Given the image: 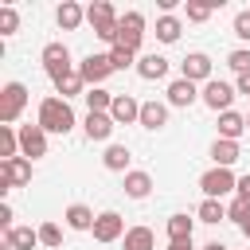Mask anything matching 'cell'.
<instances>
[{
	"instance_id": "obj_1",
	"label": "cell",
	"mask_w": 250,
	"mask_h": 250,
	"mask_svg": "<svg viewBox=\"0 0 250 250\" xmlns=\"http://www.w3.org/2000/svg\"><path fill=\"white\" fill-rule=\"evenodd\" d=\"M43 133H59V137H66L74 125H78V117H74V109H70V102L66 98H43L39 102V121H35Z\"/></svg>"
},
{
	"instance_id": "obj_2",
	"label": "cell",
	"mask_w": 250,
	"mask_h": 250,
	"mask_svg": "<svg viewBox=\"0 0 250 250\" xmlns=\"http://www.w3.org/2000/svg\"><path fill=\"white\" fill-rule=\"evenodd\" d=\"M86 23L94 27V35H98L102 43L117 47V27H121V16L113 12V4H109V0H94V4L86 8Z\"/></svg>"
},
{
	"instance_id": "obj_3",
	"label": "cell",
	"mask_w": 250,
	"mask_h": 250,
	"mask_svg": "<svg viewBox=\"0 0 250 250\" xmlns=\"http://www.w3.org/2000/svg\"><path fill=\"white\" fill-rule=\"evenodd\" d=\"M23 105H27V86L23 82H8L0 90V125H16Z\"/></svg>"
},
{
	"instance_id": "obj_4",
	"label": "cell",
	"mask_w": 250,
	"mask_h": 250,
	"mask_svg": "<svg viewBox=\"0 0 250 250\" xmlns=\"http://www.w3.org/2000/svg\"><path fill=\"white\" fill-rule=\"evenodd\" d=\"M234 188H238V180H234L230 168H207V172L199 176V191H203V199H223V195L234 191Z\"/></svg>"
},
{
	"instance_id": "obj_5",
	"label": "cell",
	"mask_w": 250,
	"mask_h": 250,
	"mask_svg": "<svg viewBox=\"0 0 250 250\" xmlns=\"http://www.w3.org/2000/svg\"><path fill=\"white\" fill-rule=\"evenodd\" d=\"M31 184V160L16 156V160H0V195H8L12 188Z\"/></svg>"
},
{
	"instance_id": "obj_6",
	"label": "cell",
	"mask_w": 250,
	"mask_h": 250,
	"mask_svg": "<svg viewBox=\"0 0 250 250\" xmlns=\"http://www.w3.org/2000/svg\"><path fill=\"white\" fill-rule=\"evenodd\" d=\"M234 94H238V90H234L230 82H223V78H211V82L199 90V102H203L207 109H215V113H227V109H230V102H234Z\"/></svg>"
},
{
	"instance_id": "obj_7",
	"label": "cell",
	"mask_w": 250,
	"mask_h": 250,
	"mask_svg": "<svg viewBox=\"0 0 250 250\" xmlns=\"http://www.w3.org/2000/svg\"><path fill=\"white\" fill-rule=\"evenodd\" d=\"M141 39H145V16L141 12H125L121 16V27H117V47L125 51H141Z\"/></svg>"
},
{
	"instance_id": "obj_8",
	"label": "cell",
	"mask_w": 250,
	"mask_h": 250,
	"mask_svg": "<svg viewBox=\"0 0 250 250\" xmlns=\"http://www.w3.org/2000/svg\"><path fill=\"white\" fill-rule=\"evenodd\" d=\"M39 62H43V70L51 74V82L62 78L66 70H74V66H70V47H66V43H47L43 55H39Z\"/></svg>"
},
{
	"instance_id": "obj_9",
	"label": "cell",
	"mask_w": 250,
	"mask_h": 250,
	"mask_svg": "<svg viewBox=\"0 0 250 250\" xmlns=\"http://www.w3.org/2000/svg\"><path fill=\"white\" fill-rule=\"evenodd\" d=\"M78 74H82V82H86V90L90 86H102L109 74H113V62H109V55H86L82 62H78Z\"/></svg>"
},
{
	"instance_id": "obj_10",
	"label": "cell",
	"mask_w": 250,
	"mask_h": 250,
	"mask_svg": "<svg viewBox=\"0 0 250 250\" xmlns=\"http://www.w3.org/2000/svg\"><path fill=\"white\" fill-rule=\"evenodd\" d=\"M94 242H117V238H125V219L117 215V211H102L98 219H94Z\"/></svg>"
},
{
	"instance_id": "obj_11",
	"label": "cell",
	"mask_w": 250,
	"mask_h": 250,
	"mask_svg": "<svg viewBox=\"0 0 250 250\" xmlns=\"http://www.w3.org/2000/svg\"><path fill=\"white\" fill-rule=\"evenodd\" d=\"M20 156H27V160L47 156V133L39 125H20Z\"/></svg>"
},
{
	"instance_id": "obj_12",
	"label": "cell",
	"mask_w": 250,
	"mask_h": 250,
	"mask_svg": "<svg viewBox=\"0 0 250 250\" xmlns=\"http://www.w3.org/2000/svg\"><path fill=\"white\" fill-rule=\"evenodd\" d=\"M180 78H188V82H195V86H199V82L207 86V82H211V59H207L203 51H191V55L180 62Z\"/></svg>"
},
{
	"instance_id": "obj_13",
	"label": "cell",
	"mask_w": 250,
	"mask_h": 250,
	"mask_svg": "<svg viewBox=\"0 0 250 250\" xmlns=\"http://www.w3.org/2000/svg\"><path fill=\"white\" fill-rule=\"evenodd\" d=\"M195 102H199V86H195V82H188V78H172V82H168V105L188 109V105H195Z\"/></svg>"
},
{
	"instance_id": "obj_14",
	"label": "cell",
	"mask_w": 250,
	"mask_h": 250,
	"mask_svg": "<svg viewBox=\"0 0 250 250\" xmlns=\"http://www.w3.org/2000/svg\"><path fill=\"white\" fill-rule=\"evenodd\" d=\"M168 66H172V62H168L164 55H156V51L137 59V74H141L145 82H160V78H168Z\"/></svg>"
},
{
	"instance_id": "obj_15",
	"label": "cell",
	"mask_w": 250,
	"mask_h": 250,
	"mask_svg": "<svg viewBox=\"0 0 250 250\" xmlns=\"http://www.w3.org/2000/svg\"><path fill=\"white\" fill-rule=\"evenodd\" d=\"M109 117H113L117 125H133V121H141V102H137L133 94H117V98H113Z\"/></svg>"
},
{
	"instance_id": "obj_16",
	"label": "cell",
	"mask_w": 250,
	"mask_h": 250,
	"mask_svg": "<svg viewBox=\"0 0 250 250\" xmlns=\"http://www.w3.org/2000/svg\"><path fill=\"white\" fill-rule=\"evenodd\" d=\"M82 129H86V137H90V141H109V137H113V129H117V121H113L109 113H86Z\"/></svg>"
},
{
	"instance_id": "obj_17",
	"label": "cell",
	"mask_w": 250,
	"mask_h": 250,
	"mask_svg": "<svg viewBox=\"0 0 250 250\" xmlns=\"http://www.w3.org/2000/svg\"><path fill=\"white\" fill-rule=\"evenodd\" d=\"M137 125H145V129H152V133L164 129V125H168V105L156 102V98H152V102H141V121H137Z\"/></svg>"
},
{
	"instance_id": "obj_18",
	"label": "cell",
	"mask_w": 250,
	"mask_h": 250,
	"mask_svg": "<svg viewBox=\"0 0 250 250\" xmlns=\"http://www.w3.org/2000/svg\"><path fill=\"white\" fill-rule=\"evenodd\" d=\"M242 133H250V129H246V113H234V109L219 113V137H223V141H238Z\"/></svg>"
},
{
	"instance_id": "obj_19",
	"label": "cell",
	"mask_w": 250,
	"mask_h": 250,
	"mask_svg": "<svg viewBox=\"0 0 250 250\" xmlns=\"http://www.w3.org/2000/svg\"><path fill=\"white\" fill-rule=\"evenodd\" d=\"M35 246H39V230L31 227H12L4 234V250H35Z\"/></svg>"
},
{
	"instance_id": "obj_20",
	"label": "cell",
	"mask_w": 250,
	"mask_h": 250,
	"mask_svg": "<svg viewBox=\"0 0 250 250\" xmlns=\"http://www.w3.org/2000/svg\"><path fill=\"white\" fill-rule=\"evenodd\" d=\"M238 156H242L238 141H223V137H215V145H211V160H215V168H230Z\"/></svg>"
},
{
	"instance_id": "obj_21",
	"label": "cell",
	"mask_w": 250,
	"mask_h": 250,
	"mask_svg": "<svg viewBox=\"0 0 250 250\" xmlns=\"http://www.w3.org/2000/svg\"><path fill=\"white\" fill-rule=\"evenodd\" d=\"M62 219H66L70 230H94V219H98V215H94L86 203H70V207L62 211Z\"/></svg>"
},
{
	"instance_id": "obj_22",
	"label": "cell",
	"mask_w": 250,
	"mask_h": 250,
	"mask_svg": "<svg viewBox=\"0 0 250 250\" xmlns=\"http://www.w3.org/2000/svg\"><path fill=\"white\" fill-rule=\"evenodd\" d=\"M55 20H59V27H62V31H74V27L86 20V8H82V4H74V0H62V4H59V12H55Z\"/></svg>"
},
{
	"instance_id": "obj_23",
	"label": "cell",
	"mask_w": 250,
	"mask_h": 250,
	"mask_svg": "<svg viewBox=\"0 0 250 250\" xmlns=\"http://www.w3.org/2000/svg\"><path fill=\"white\" fill-rule=\"evenodd\" d=\"M168 242H188L191 238V230H195V219H188L184 211H176V215H168Z\"/></svg>"
},
{
	"instance_id": "obj_24",
	"label": "cell",
	"mask_w": 250,
	"mask_h": 250,
	"mask_svg": "<svg viewBox=\"0 0 250 250\" xmlns=\"http://www.w3.org/2000/svg\"><path fill=\"white\" fill-rule=\"evenodd\" d=\"M55 90H59V98H78V94H86V82H82V74H78V66L74 70H66L62 78H55Z\"/></svg>"
},
{
	"instance_id": "obj_25",
	"label": "cell",
	"mask_w": 250,
	"mask_h": 250,
	"mask_svg": "<svg viewBox=\"0 0 250 250\" xmlns=\"http://www.w3.org/2000/svg\"><path fill=\"white\" fill-rule=\"evenodd\" d=\"M129 160H133V152L125 145H105V152H102V164L109 172H129Z\"/></svg>"
},
{
	"instance_id": "obj_26",
	"label": "cell",
	"mask_w": 250,
	"mask_h": 250,
	"mask_svg": "<svg viewBox=\"0 0 250 250\" xmlns=\"http://www.w3.org/2000/svg\"><path fill=\"white\" fill-rule=\"evenodd\" d=\"M121 188H125L129 199H145V195L152 191V176H148V172H125V184H121Z\"/></svg>"
},
{
	"instance_id": "obj_27",
	"label": "cell",
	"mask_w": 250,
	"mask_h": 250,
	"mask_svg": "<svg viewBox=\"0 0 250 250\" xmlns=\"http://www.w3.org/2000/svg\"><path fill=\"white\" fill-rule=\"evenodd\" d=\"M121 242H125V250H156V234L148 227H129Z\"/></svg>"
},
{
	"instance_id": "obj_28",
	"label": "cell",
	"mask_w": 250,
	"mask_h": 250,
	"mask_svg": "<svg viewBox=\"0 0 250 250\" xmlns=\"http://www.w3.org/2000/svg\"><path fill=\"white\" fill-rule=\"evenodd\" d=\"M82 98H86V109H90V113H109L117 94H109V90H102V86H90Z\"/></svg>"
},
{
	"instance_id": "obj_29",
	"label": "cell",
	"mask_w": 250,
	"mask_h": 250,
	"mask_svg": "<svg viewBox=\"0 0 250 250\" xmlns=\"http://www.w3.org/2000/svg\"><path fill=\"white\" fill-rule=\"evenodd\" d=\"M20 156V129L0 125V160H16Z\"/></svg>"
},
{
	"instance_id": "obj_30",
	"label": "cell",
	"mask_w": 250,
	"mask_h": 250,
	"mask_svg": "<svg viewBox=\"0 0 250 250\" xmlns=\"http://www.w3.org/2000/svg\"><path fill=\"white\" fill-rule=\"evenodd\" d=\"M180 31H184V23H180L176 16H160V20H156V39H160V43H176Z\"/></svg>"
},
{
	"instance_id": "obj_31",
	"label": "cell",
	"mask_w": 250,
	"mask_h": 250,
	"mask_svg": "<svg viewBox=\"0 0 250 250\" xmlns=\"http://www.w3.org/2000/svg\"><path fill=\"white\" fill-rule=\"evenodd\" d=\"M195 219H199V223H223V219H227L223 199H203V203H199V211H195Z\"/></svg>"
},
{
	"instance_id": "obj_32",
	"label": "cell",
	"mask_w": 250,
	"mask_h": 250,
	"mask_svg": "<svg viewBox=\"0 0 250 250\" xmlns=\"http://www.w3.org/2000/svg\"><path fill=\"white\" fill-rule=\"evenodd\" d=\"M16 31H20V12L12 4H4L0 8V35H16Z\"/></svg>"
},
{
	"instance_id": "obj_33",
	"label": "cell",
	"mask_w": 250,
	"mask_h": 250,
	"mask_svg": "<svg viewBox=\"0 0 250 250\" xmlns=\"http://www.w3.org/2000/svg\"><path fill=\"white\" fill-rule=\"evenodd\" d=\"M35 230H39V242H43V246H51V250L62 246V230H59V223H39Z\"/></svg>"
},
{
	"instance_id": "obj_34",
	"label": "cell",
	"mask_w": 250,
	"mask_h": 250,
	"mask_svg": "<svg viewBox=\"0 0 250 250\" xmlns=\"http://www.w3.org/2000/svg\"><path fill=\"white\" fill-rule=\"evenodd\" d=\"M109 62H113V70H129V66H137V55L125 47H109Z\"/></svg>"
},
{
	"instance_id": "obj_35",
	"label": "cell",
	"mask_w": 250,
	"mask_h": 250,
	"mask_svg": "<svg viewBox=\"0 0 250 250\" xmlns=\"http://www.w3.org/2000/svg\"><path fill=\"white\" fill-rule=\"evenodd\" d=\"M227 66H230L234 74H246V70H250V51H246V47L230 51V55H227Z\"/></svg>"
},
{
	"instance_id": "obj_36",
	"label": "cell",
	"mask_w": 250,
	"mask_h": 250,
	"mask_svg": "<svg viewBox=\"0 0 250 250\" xmlns=\"http://www.w3.org/2000/svg\"><path fill=\"white\" fill-rule=\"evenodd\" d=\"M184 12H188V20H191V23H203V20H211L215 4H184Z\"/></svg>"
},
{
	"instance_id": "obj_37",
	"label": "cell",
	"mask_w": 250,
	"mask_h": 250,
	"mask_svg": "<svg viewBox=\"0 0 250 250\" xmlns=\"http://www.w3.org/2000/svg\"><path fill=\"white\" fill-rule=\"evenodd\" d=\"M234 35H238V39H242V43H250V8H246V12H238V16H234Z\"/></svg>"
},
{
	"instance_id": "obj_38",
	"label": "cell",
	"mask_w": 250,
	"mask_h": 250,
	"mask_svg": "<svg viewBox=\"0 0 250 250\" xmlns=\"http://www.w3.org/2000/svg\"><path fill=\"white\" fill-rule=\"evenodd\" d=\"M246 211H250V203H246V199H234V203L227 207V219H234V223H242V219H246Z\"/></svg>"
},
{
	"instance_id": "obj_39",
	"label": "cell",
	"mask_w": 250,
	"mask_h": 250,
	"mask_svg": "<svg viewBox=\"0 0 250 250\" xmlns=\"http://www.w3.org/2000/svg\"><path fill=\"white\" fill-rule=\"evenodd\" d=\"M0 227H4V234L12 230V203H0Z\"/></svg>"
},
{
	"instance_id": "obj_40",
	"label": "cell",
	"mask_w": 250,
	"mask_h": 250,
	"mask_svg": "<svg viewBox=\"0 0 250 250\" xmlns=\"http://www.w3.org/2000/svg\"><path fill=\"white\" fill-rule=\"evenodd\" d=\"M234 191H238V199H246V203H250V172H246V176H238V188H234Z\"/></svg>"
},
{
	"instance_id": "obj_41",
	"label": "cell",
	"mask_w": 250,
	"mask_h": 250,
	"mask_svg": "<svg viewBox=\"0 0 250 250\" xmlns=\"http://www.w3.org/2000/svg\"><path fill=\"white\" fill-rule=\"evenodd\" d=\"M234 90H238V94H250V70H246V74H238V82H234Z\"/></svg>"
},
{
	"instance_id": "obj_42",
	"label": "cell",
	"mask_w": 250,
	"mask_h": 250,
	"mask_svg": "<svg viewBox=\"0 0 250 250\" xmlns=\"http://www.w3.org/2000/svg\"><path fill=\"white\" fill-rule=\"evenodd\" d=\"M168 250H195V246H191V238H188V242H168Z\"/></svg>"
},
{
	"instance_id": "obj_43",
	"label": "cell",
	"mask_w": 250,
	"mask_h": 250,
	"mask_svg": "<svg viewBox=\"0 0 250 250\" xmlns=\"http://www.w3.org/2000/svg\"><path fill=\"white\" fill-rule=\"evenodd\" d=\"M238 227H242V234H246V238H250V211H246V219H242V223H238Z\"/></svg>"
},
{
	"instance_id": "obj_44",
	"label": "cell",
	"mask_w": 250,
	"mask_h": 250,
	"mask_svg": "<svg viewBox=\"0 0 250 250\" xmlns=\"http://www.w3.org/2000/svg\"><path fill=\"white\" fill-rule=\"evenodd\" d=\"M203 250H230V246H223V242H207Z\"/></svg>"
},
{
	"instance_id": "obj_45",
	"label": "cell",
	"mask_w": 250,
	"mask_h": 250,
	"mask_svg": "<svg viewBox=\"0 0 250 250\" xmlns=\"http://www.w3.org/2000/svg\"><path fill=\"white\" fill-rule=\"evenodd\" d=\"M246 129H250V113H246Z\"/></svg>"
}]
</instances>
